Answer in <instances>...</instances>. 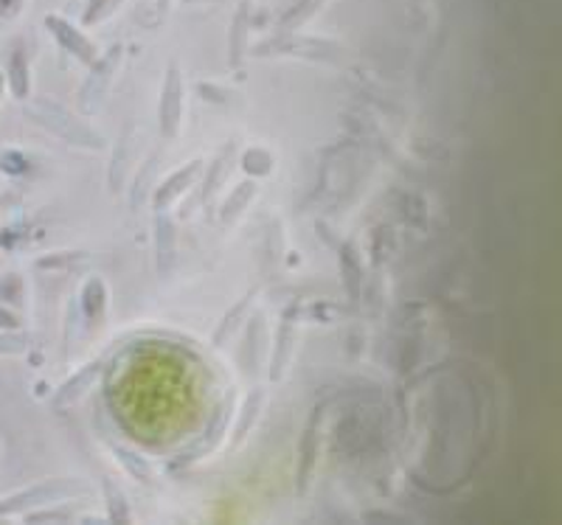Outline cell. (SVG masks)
Masks as SVG:
<instances>
[{
    "label": "cell",
    "mask_w": 562,
    "mask_h": 525,
    "mask_svg": "<svg viewBox=\"0 0 562 525\" xmlns=\"http://www.w3.org/2000/svg\"><path fill=\"white\" fill-rule=\"evenodd\" d=\"M169 3H172V0H160V7H169Z\"/></svg>",
    "instance_id": "obj_28"
},
{
    "label": "cell",
    "mask_w": 562,
    "mask_h": 525,
    "mask_svg": "<svg viewBox=\"0 0 562 525\" xmlns=\"http://www.w3.org/2000/svg\"><path fill=\"white\" fill-rule=\"evenodd\" d=\"M256 57H307V59H338L340 45L326 37H301L299 32L279 34L254 48Z\"/></svg>",
    "instance_id": "obj_3"
},
{
    "label": "cell",
    "mask_w": 562,
    "mask_h": 525,
    "mask_svg": "<svg viewBox=\"0 0 562 525\" xmlns=\"http://www.w3.org/2000/svg\"><path fill=\"white\" fill-rule=\"evenodd\" d=\"M299 315L301 307H288V312L281 315L279 332H276V349H273V363H270V379L284 377V368L293 359L295 349V329H299Z\"/></svg>",
    "instance_id": "obj_8"
},
{
    "label": "cell",
    "mask_w": 562,
    "mask_h": 525,
    "mask_svg": "<svg viewBox=\"0 0 562 525\" xmlns=\"http://www.w3.org/2000/svg\"><path fill=\"white\" fill-rule=\"evenodd\" d=\"M245 352H250V357L243 359L245 372L259 374V368H262L265 352H268V346H265V327H262V321H259V318H256V321L248 327V343H245Z\"/></svg>",
    "instance_id": "obj_19"
},
{
    "label": "cell",
    "mask_w": 562,
    "mask_h": 525,
    "mask_svg": "<svg viewBox=\"0 0 562 525\" xmlns=\"http://www.w3.org/2000/svg\"><path fill=\"white\" fill-rule=\"evenodd\" d=\"M102 489H104V503H108V517L113 520V523H130L133 512H130V503L127 498H124L122 489L115 487L110 478H104Z\"/></svg>",
    "instance_id": "obj_21"
},
{
    "label": "cell",
    "mask_w": 562,
    "mask_h": 525,
    "mask_svg": "<svg viewBox=\"0 0 562 525\" xmlns=\"http://www.w3.org/2000/svg\"><path fill=\"white\" fill-rule=\"evenodd\" d=\"M124 3H127V0H90L88 9H85V14H82V23L85 26L102 23V20H108L110 14L119 12Z\"/></svg>",
    "instance_id": "obj_23"
},
{
    "label": "cell",
    "mask_w": 562,
    "mask_h": 525,
    "mask_svg": "<svg viewBox=\"0 0 562 525\" xmlns=\"http://www.w3.org/2000/svg\"><path fill=\"white\" fill-rule=\"evenodd\" d=\"M29 116H32L40 127H45L48 133L63 138L65 144H74V147L82 149L108 147L102 133H97L85 118H79L77 113H70L68 107H63V104L54 102V99H37V102L29 107Z\"/></svg>",
    "instance_id": "obj_1"
},
{
    "label": "cell",
    "mask_w": 562,
    "mask_h": 525,
    "mask_svg": "<svg viewBox=\"0 0 562 525\" xmlns=\"http://www.w3.org/2000/svg\"><path fill=\"white\" fill-rule=\"evenodd\" d=\"M175 225L167 217V212H155V259H158V267L167 273L172 270L175 262Z\"/></svg>",
    "instance_id": "obj_12"
},
{
    "label": "cell",
    "mask_w": 562,
    "mask_h": 525,
    "mask_svg": "<svg viewBox=\"0 0 562 525\" xmlns=\"http://www.w3.org/2000/svg\"><path fill=\"white\" fill-rule=\"evenodd\" d=\"M262 408H265V391H262V388H256V391L250 393V397L245 399V404H243V413H239L237 430H234V444L243 442L250 430H254L256 419L262 416Z\"/></svg>",
    "instance_id": "obj_18"
},
{
    "label": "cell",
    "mask_w": 562,
    "mask_h": 525,
    "mask_svg": "<svg viewBox=\"0 0 562 525\" xmlns=\"http://www.w3.org/2000/svg\"><path fill=\"white\" fill-rule=\"evenodd\" d=\"M256 295H259V289H250L248 295H245L243 301L237 304V307L231 309L228 315H225L223 321H220V327L214 329V334H211V340H214V346H223L225 340L231 338V334L237 332V327L239 323L245 321V318H248V309L254 307V301H256Z\"/></svg>",
    "instance_id": "obj_15"
},
{
    "label": "cell",
    "mask_w": 562,
    "mask_h": 525,
    "mask_svg": "<svg viewBox=\"0 0 562 525\" xmlns=\"http://www.w3.org/2000/svg\"><path fill=\"white\" fill-rule=\"evenodd\" d=\"M3 77H7V88L12 90L14 99L23 102V99L32 96V54H29L26 45H14Z\"/></svg>",
    "instance_id": "obj_9"
},
{
    "label": "cell",
    "mask_w": 562,
    "mask_h": 525,
    "mask_svg": "<svg viewBox=\"0 0 562 525\" xmlns=\"http://www.w3.org/2000/svg\"><path fill=\"white\" fill-rule=\"evenodd\" d=\"M329 0H295V7H290L288 12L281 14L279 20V34H288V32H299L301 26H307L310 20L326 7Z\"/></svg>",
    "instance_id": "obj_13"
},
{
    "label": "cell",
    "mask_w": 562,
    "mask_h": 525,
    "mask_svg": "<svg viewBox=\"0 0 562 525\" xmlns=\"http://www.w3.org/2000/svg\"><path fill=\"white\" fill-rule=\"evenodd\" d=\"M26 346V334H20L18 329H0V354H23Z\"/></svg>",
    "instance_id": "obj_24"
},
{
    "label": "cell",
    "mask_w": 562,
    "mask_h": 525,
    "mask_svg": "<svg viewBox=\"0 0 562 525\" xmlns=\"http://www.w3.org/2000/svg\"><path fill=\"white\" fill-rule=\"evenodd\" d=\"M70 492H77L74 483L65 481H48L37 483V487H29L23 492H14L9 498L0 500V517H18V514H29L34 509L54 506V503H63Z\"/></svg>",
    "instance_id": "obj_5"
},
{
    "label": "cell",
    "mask_w": 562,
    "mask_h": 525,
    "mask_svg": "<svg viewBox=\"0 0 562 525\" xmlns=\"http://www.w3.org/2000/svg\"><path fill=\"white\" fill-rule=\"evenodd\" d=\"M203 172V161H189L183 169L169 174L160 186H155L153 192V203H155V212H169L172 203H178L180 194H186L189 189L194 186V180L200 178Z\"/></svg>",
    "instance_id": "obj_7"
},
{
    "label": "cell",
    "mask_w": 562,
    "mask_h": 525,
    "mask_svg": "<svg viewBox=\"0 0 562 525\" xmlns=\"http://www.w3.org/2000/svg\"><path fill=\"white\" fill-rule=\"evenodd\" d=\"M99 372H102V363H99V359H97V363H88V365H85L82 372L74 374V377H70L68 383H65L63 388H59L57 397H54V404H57V408H59V404L77 402V399L82 397L85 391H88L90 383H93V379L99 377Z\"/></svg>",
    "instance_id": "obj_14"
},
{
    "label": "cell",
    "mask_w": 562,
    "mask_h": 525,
    "mask_svg": "<svg viewBox=\"0 0 562 525\" xmlns=\"http://www.w3.org/2000/svg\"><path fill=\"white\" fill-rule=\"evenodd\" d=\"M122 59H124V45L115 43V45H110L108 52L99 54L97 62L88 65L90 73L77 93L79 116H93V113L102 107L104 99H108V93H110V88H113L115 73H119V68H122Z\"/></svg>",
    "instance_id": "obj_2"
},
{
    "label": "cell",
    "mask_w": 562,
    "mask_h": 525,
    "mask_svg": "<svg viewBox=\"0 0 562 525\" xmlns=\"http://www.w3.org/2000/svg\"><path fill=\"white\" fill-rule=\"evenodd\" d=\"M0 329H20V318L12 309L0 307Z\"/></svg>",
    "instance_id": "obj_26"
},
{
    "label": "cell",
    "mask_w": 562,
    "mask_h": 525,
    "mask_svg": "<svg viewBox=\"0 0 562 525\" xmlns=\"http://www.w3.org/2000/svg\"><path fill=\"white\" fill-rule=\"evenodd\" d=\"M3 93H7V77L0 71V102H3Z\"/></svg>",
    "instance_id": "obj_27"
},
{
    "label": "cell",
    "mask_w": 562,
    "mask_h": 525,
    "mask_svg": "<svg viewBox=\"0 0 562 525\" xmlns=\"http://www.w3.org/2000/svg\"><path fill=\"white\" fill-rule=\"evenodd\" d=\"M133 127H127L115 144V152H113V163H110V172H108V183H110V192H122L124 183H127L130 172H133V163H135V149H133Z\"/></svg>",
    "instance_id": "obj_11"
},
{
    "label": "cell",
    "mask_w": 562,
    "mask_h": 525,
    "mask_svg": "<svg viewBox=\"0 0 562 525\" xmlns=\"http://www.w3.org/2000/svg\"><path fill=\"white\" fill-rule=\"evenodd\" d=\"M231 155H234V147L223 149V152L217 155V161L211 163V172H209V178H205V189H203V197H200V203H209V199L214 197V192H217L220 183H223L225 174H228Z\"/></svg>",
    "instance_id": "obj_22"
},
{
    "label": "cell",
    "mask_w": 562,
    "mask_h": 525,
    "mask_svg": "<svg viewBox=\"0 0 562 525\" xmlns=\"http://www.w3.org/2000/svg\"><path fill=\"white\" fill-rule=\"evenodd\" d=\"M245 34H248V3H243V9L234 18V32H231V68H239L243 57L248 54V45H245Z\"/></svg>",
    "instance_id": "obj_20"
},
{
    "label": "cell",
    "mask_w": 562,
    "mask_h": 525,
    "mask_svg": "<svg viewBox=\"0 0 562 525\" xmlns=\"http://www.w3.org/2000/svg\"><path fill=\"white\" fill-rule=\"evenodd\" d=\"M256 192H259V186H256L254 180H245V183H239V186L234 189L228 197H225L223 214H220V217H223V222H234V219H237L250 203H254Z\"/></svg>",
    "instance_id": "obj_17"
},
{
    "label": "cell",
    "mask_w": 562,
    "mask_h": 525,
    "mask_svg": "<svg viewBox=\"0 0 562 525\" xmlns=\"http://www.w3.org/2000/svg\"><path fill=\"white\" fill-rule=\"evenodd\" d=\"M82 304H85V315H88V321H93L97 327H102L104 312H108V289H104L102 278H90V282L85 284Z\"/></svg>",
    "instance_id": "obj_16"
},
{
    "label": "cell",
    "mask_w": 562,
    "mask_h": 525,
    "mask_svg": "<svg viewBox=\"0 0 562 525\" xmlns=\"http://www.w3.org/2000/svg\"><path fill=\"white\" fill-rule=\"evenodd\" d=\"M43 23H45V28H48V34L57 39L59 48H63V52H68L74 59H79L82 65H93L97 62L99 54H102L99 52V45L93 43V39H90L88 34L77 26V23H70V20L63 18V14H57V12L45 14Z\"/></svg>",
    "instance_id": "obj_6"
},
{
    "label": "cell",
    "mask_w": 562,
    "mask_h": 525,
    "mask_svg": "<svg viewBox=\"0 0 562 525\" xmlns=\"http://www.w3.org/2000/svg\"><path fill=\"white\" fill-rule=\"evenodd\" d=\"M186 116V79L178 62H169L164 90L158 102V127L167 141H175L180 135V124Z\"/></svg>",
    "instance_id": "obj_4"
},
{
    "label": "cell",
    "mask_w": 562,
    "mask_h": 525,
    "mask_svg": "<svg viewBox=\"0 0 562 525\" xmlns=\"http://www.w3.org/2000/svg\"><path fill=\"white\" fill-rule=\"evenodd\" d=\"M231 410H234V402H231V397H228L217 408L214 419H211L209 430H205V442H200V444H194V447L186 449V455H183V458H180V467H186V464H192V461H200V458H205V455H209L211 449H214L220 442H223L225 424H228V419H231Z\"/></svg>",
    "instance_id": "obj_10"
},
{
    "label": "cell",
    "mask_w": 562,
    "mask_h": 525,
    "mask_svg": "<svg viewBox=\"0 0 562 525\" xmlns=\"http://www.w3.org/2000/svg\"><path fill=\"white\" fill-rule=\"evenodd\" d=\"M153 172H155V158H149V161L144 163V169H140V172H135V186H133V205H138L140 199H144V194H147L149 183H153Z\"/></svg>",
    "instance_id": "obj_25"
}]
</instances>
